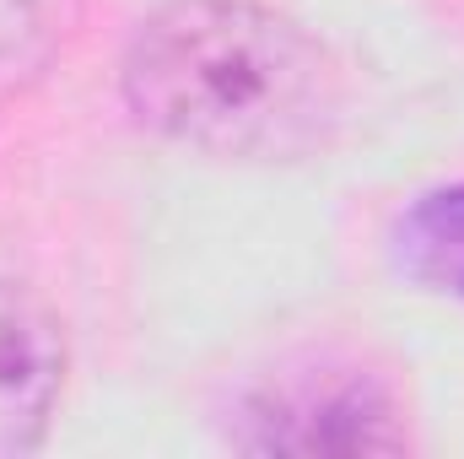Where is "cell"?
<instances>
[{"label":"cell","instance_id":"cell-4","mask_svg":"<svg viewBox=\"0 0 464 459\" xmlns=\"http://www.w3.org/2000/svg\"><path fill=\"white\" fill-rule=\"evenodd\" d=\"M394 265L405 281L464 298V184L416 195L394 222Z\"/></svg>","mask_w":464,"mask_h":459},{"label":"cell","instance_id":"cell-1","mask_svg":"<svg viewBox=\"0 0 464 459\" xmlns=\"http://www.w3.org/2000/svg\"><path fill=\"white\" fill-rule=\"evenodd\" d=\"M130 114L217 162H308L346 124V65L259 0H168L119 65Z\"/></svg>","mask_w":464,"mask_h":459},{"label":"cell","instance_id":"cell-3","mask_svg":"<svg viewBox=\"0 0 464 459\" xmlns=\"http://www.w3.org/2000/svg\"><path fill=\"white\" fill-rule=\"evenodd\" d=\"M65 389V325L22 281H0V459L33 454Z\"/></svg>","mask_w":464,"mask_h":459},{"label":"cell","instance_id":"cell-2","mask_svg":"<svg viewBox=\"0 0 464 459\" xmlns=\"http://www.w3.org/2000/svg\"><path fill=\"white\" fill-rule=\"evenodd\" d=\"M232 444L248 454H400L411 433L383 373L324 356L265 378L237 405Z\"/></svg>","mask_w":464,"mask_h":459}]
</instances>
